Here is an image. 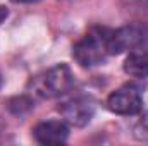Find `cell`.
Instances as JSON below:
<instances>
[{
    "label": "cell",
    "instance_id": "6da1fadb",
    "mask_svg": "<svg viewBox=\"0 0 148 146\" xmlns=\"http://www.w3.org/2000/svg\"><path fill=\"white\" fill-rule=\"evenodd\" d=\"M109 36H110V29L105 28H97L88 35H84L73 48L74 60L83 67H93L103 62L105 55L109 53L107 50Z\"/></svg>",
    "mask_w": 148,
    "mask_h": 146
},
{
    "label": "cell",
    "instance_id": "7a4b0ae2",
    "mask_svg": "<svg viewBox=\"0 0 148 146\" xmlns=\"http://www.w3.org/2000/svg\"><path fill=\"white\" fill-rule=\"evenodd\" d=\"M148 45V23H134L124 28L110 31L107 50L110 55L122 53L126 50H134Z\"/></svg>",
    "mask_w": 148,
    "mask_h": 146
},
{
    "label": "cell",
    "instance_id": "3957f363",
    "mask_svg": "<svg viewBox=\"0 0 148 146\" xmlns=\"http://www.w3.org/2000/svg\"><path fill=\"white\" fill-rule=\"evenodd\" d=\"M74 84V77L71 69L66 64H57L52 69H48L45 76L40 79L38 93L47 98H55L66 95Z\"/></svg>",
    "mask_w": 148,
    "mask_h": 146
},
{
    "label": "cell",
    "instance_id": "277c9868",
    "mask_svg": "<svg viewBox=\"0 0 148 146\" xmlns=\"http://www.w3.org/2000/svg\"><path fill=\"white\" fill-rule=\"evenodd\" d=\"M107 107L117 115H136L143 108V96L140 88L134 84L121 86L119 89L110 93L107 100Z\"/></svg>",
    "mask_w": 148,
    "mask_h": 146
},
{
    "label": "cell",
    "instance_id": "5b68a950",
    "mask_svg": "<svg viewBox=\"0 0 148 146\" xmlns=\"http://www.w3.org/2000/svg\"><path fill=\"white\" fill-rule=\"evenodd\" d=\"M59 110L67 124H71L74 127H84L95 113V105L88 98L76 96V98L64 102L59 107Z\"/></svg>",
    "mask_w": 148,
    "mask_h": 146
},
{
    "label": "cell",
    "instance_id": "8992f818",
    "mask_svg": "<svg viewBox=\"0 0 148 146\" xmlns=\"http://www.w3.org/2000/svg\"><path fill=\"white\" fill-rule=\"evenodd\" d=\"M33 136L40 145H62L69 138V127L66 120H43L35 127Z\"/></svg>",
    "mask_w": 148,
    "mask_h": 146
},
{
    "label": "cell",
    "instance_id": "52a82bcc",
    "mask_svg": "<svg viewBox=\"0 0 148 146\" xmlns=\"http://www.w3.org/2000/svg\"><path fill=\"white\" fill-rule=\"evenodd\" d=\"M124 72L133 77H147L148 76V48L140 46L129 52L124 60Z\"/></svg>",
    "mask_w": 148,
    "mask_h": 146
},
{
    "label": "cell",
    "instance_id": "ba28073f",
    "mask_svg": "<svg viewBox=\"0 0 148 146\" xmlns=\"http://www.w3.org/2000/svg\"><path fill=\"white\" fill-rule=\"evenodd\" d=\"M7 16H9V10H7L5 7H0V24L7 19Z\"/></svg>",
    "mask_w": 148,
    "mask_h": 146
},
{
    "label": "cell",
    "instance_id": "9c48e42d",
    "mask_svg": "<svg viewBox=\"0 0 148 146\" xmlns=\"http://www.w3.org/2000/svg\"><path fill=\"white\" fill-rule=\"evenodd\" d=\"M14 3H35V2H40V0H12Z\"/></svg>",
    "mask_w": 148,
    "mask_h": 146
}]
</instances>
